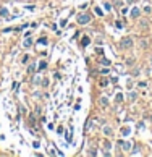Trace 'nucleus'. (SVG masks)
<instances>
[{
    "mask_svg": "<svg viewBox=\"0 0 152 157\" xmlns=\"http://www.w3.org/2000/svg\"><path fill=\"white\" fill-rule=\"evenodd\" d=\"M89 21H91L89 15H81L79 18H78V23H79V24H86V23H89Z\"/></svg>",
    "mask_w": 152,
    "mask_h": 157,
    "instance_id": "f257e3e1",
    "label": "nucleus"
},
{
    "mask_svg": "<svg viewBox=\"0 0 152 157\" xmlns=\"http://www.w3.org/2000/svg\"><path fill=\"white\" fill-rule=\"evenodd\" d=\"M121 44H123V47H131L133 46V41H131L129 37H125V39L121 41Z\"/></svg>",
    "mask_w": 152,
    "mask_h": 157,
    "instance_id": "f03ea898",
    "label": "nucleus"
},
{
    "mask_svg": "<svg viewBox=\"0 0 152 157\" xmlns=\"http://www.w3.org/2000/svg\"><path fill=\"white\" fill-rule=\"evenodd\" d=\"M31 44H32V41L29 39V36H28V37H26V41L23 42V46H24V47H31Z\"/></svg>",
    "mask_w": 152,
    "mask_h": 157,
    "instance_id": "7ed1b4c3",
    "label": "nucleus"
},
{
    "mask_svg": "<svg viewBox=\"0 0 152 157\" xmlns=\"http://www.w3.org/2000/svg\"><path fill=\"white\" fill-rule=\"evenodd\" d=\"M0 15H2V16H7V15H8V10L7 8H0Z\"/></svg>",
    "mask_w": 152,
    "mask_h": 157,
    "instance_id": "20e7f679",
    "label": "nucleus"
},
{
    "mask_svg": "<svg viewBox=\"0 0 152 157\" xmlns=\"http://www.w3.org/2000/svg\"><path fill=\"white\" fill-rule=\"evenodd\" d=\"M138 15H139V8H134V10H133V13H131V16H133V18H136Z\"/></svg>",
    "mask_w": 152,
    "mask_h": 157,
    "instance_id": "39448f33",
    "label": "nucleus"
},
{
    "mask_svg": "<svg viewBox=\"0 0 152 157\" xmlns=\"http://www.w3.org/2000/svg\"><path fill=\"white\" fill-rule=\"evenodd\" d=\"M120 144H121L125 149H129V148H131V144H129V143H120Z\"/></svg>",
    "mask_w": 152,
    "mask_h": 157,
    "instance_id": "423d86ee",
    "label": "nucleus"
},
{
    "mask_svg": "<svg viewBox=\"0 0 152 157\" xmlns=\"http://www.w3.org/2000/svg\"><path fill=\"white\" fill-rule=\"evenodd\" d=\"M88 44H89V37H84L83 39V46H88Z\"/></svg>",
    "mask_w": 152,
    "mask_h": 157,
    "instance_id": "0eeeda50",
    "label": "nucleus"
},
{
    "mask_svg": "<svg viewBox=\"0 0 152 157\" xmlns=\"http://www.w3.org/2000/svg\"><path fill=\"white\" fill-rule=\"evenodd\" d=\"M45 66H47V63H45V62H41V65H39V68H41V70H44Z\"/></svg>",
    "mask_w": 152,
    "mask_h": 157,
    "instance_id": "6e6552de",
    "label": "nucleus"
},
{
    "mask_svg": "<svg viewBox=\"0 0 152 157\" xmlns=\"http://www.w3.org/2000/svg\"><path fill=\"white\" fill-rule=\"evenodd\" d=\"M100 104H104V105H107V99L104 97V99H100Z\"/></svg>",
    "mask_w": 152,
    "mask_h": 157,
    "instance_id": "1a4fd4ad",
    "label": "nucleus"
},
{
    "mask_svg": "<svg viewBox=\"0 0 152 157\" xmlns=\"http://www.w3.org/2000/svg\"><path fill=\"white\" fill-rule=\"evenodd\" d=\"M102 63H104V65H110V62H108L107 58H104V60H102Z\"/></svg>",
    "mask_w": 152,
    "mask_h": 157,
    "instance_id": "9d476101",
    "label": "nucleus"
},
{
    "mask_svg": "<svg viewBox=\"0 0 152 157\" xmlns=\"http://www.w3.org/2000/svg\"><path fill=\"white\" fill-rule=\"evenodd\" d=\"M104 131H105V134H110V133H112V129H110V128H105Z\"/></svg>",
    "mask_w": 152,
    "mask_h": 157,
    "instance_id": "9b49d317",
    "label": "nucleus"
},
{
    "mask_svg": "<svg viewBox=\"0 0 152 157\" xmlns=\"http://www.w3.org/2000/svg\"><path fill=\"white\" fill-rule=\"evenodd\" d=\"M105 10H112V5L110 3H105Z\"/></svg>",
    "mask_w": 152,
    "mask_h": 157,
    "instance_id": "f8f14e48",
    "label": "nucleus"
}]
</instances>
